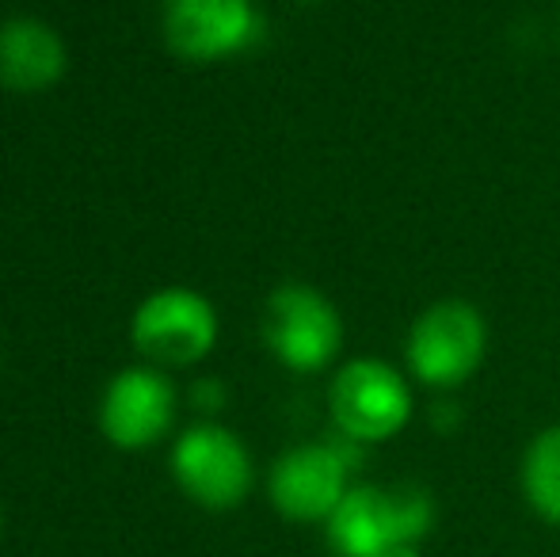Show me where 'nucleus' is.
Returning a JSON list of instances; mask_svg holds the SVG:
<instances>
[{"mask_svg":"<svg viewBox=\"0 0 560 557\" xmlns=\"http://www.w3.org/2000/svg\"><path fill=\"white\" fill-rule=\"evenodd\" d=\"M488 351V325L465 298L431 302L412 321L405 340V367L420 386L457 390L480 371Z\"/></svg>","mask_w":560,"mask_h":557,"instance_id":"nucleus-2","label":"nucleus"},{"mask_svg":"<svg viewBox=\"0 0 560 557\" xmlns=\"http://www.w3.org/2000/svg\"><path fill=\"white\" fill-rule=\"evenodd\" d=\"M66 43L50 23L35 15H12L0 23V89L35 96L61 81Z\"/></svg>","mask_w":560,"mask_h":557,"instance_id":"nucleus-10","label":"nucleus"},{"mask_svg":"<svg viewBox=\"0 0 560 557\" xmlns=\"http://www.w3.org/2000/svg\"><path fill=\"white\" fill-rule=\"evenodd\" d=\"M325 527L336 557H382L431 535L435 500L420 485H351Z\"/></svg>","mask_w":560,"mask_h":557,"instance_id":"nucleus-1","label":"nucleus"},{"mask_svg":"<svg viewBox=\"0 0 560 557\" xmlns=\"http://www.w3.org/2000/svg\"><path fill=\"white\" fill-rule=\"evenodd\" d=\"M343 443H302L279 454L267 477V497L275 512L290 523H328L339 500L351 489L354 466V439L339 436Z\"/></svg>","mask_w":560,"mask_h":557,"instance_id":"nucleus-7","label":"nucleus"},{"mask_svg":"<svg viewBox=\"0 0 560 557\" xmlns=\"http://www.w3.org/2000/svg\"><path fill=\"white\" fill-rule=\"evenodd\" d=\"M176 405V386L161 367H126L100 397V431L118 451H145L172 431Z\"/></svg>","mask_w":560,"mask_h":557,"instance_id":"nucleus-8","label":"nucleus"},{"mask_svg":"<svg viewBox=\"0 0 560 557\" xmlns=\"http://www.w3.org/2000/svg\"><path fill=\"white\" fill-rule=\"evenodd\" d=\"M264 344L287 371L320 374L343 348V317L317 287L287 282L271 290L264 310Z\"/></svg>","mask_w":560,"mask_h":557,"instance_id":"nucleus-6","label":"nucleus"},{"mask_svg":"<svg viewBox=\"0 0 560 557\" xmlns=\"http://www.w3.org/2000/svg\"><path fill=\"white\" fill-rule=\"evenodd\" d=\"M412 386L385 359H351L328 386V413L339 436L354 443H385L412 420Z\"/></svg>","mask_w":560,"mask_h":557,"instance_id":"nucleus-4","label":"nucleus"},{"mask_svg":"<svg viewBox=\"0 0 560 557\" xmlns=\"http://www.w3.org/2000/svg\"><path fill=\"white\" fill-rule=\"evenodd\" d=\"M298 4H317V0H298Z\"/></svg>","mask_w":560,"mask_h":557,"instance_id":"nucleus-14","label":"nucleus"},{"mask_svg":"<svg viewBox=\"0 0 560 557\" xmlns=\"http://www.w3.org/2000/svg\"><path fill=\"white\" fill-rule=\"evenodd\" d=\"M130 340L145 363L161 371L195 367L218 344V313L207 294L191 287H164L133 310Z\"/></svg>","mask_w":560,"mask_h":557,"instance_id":"nucleus-5","label":"nucleus"},{"mask_svg":"<svg viewBox=\"0 0 560 557\" xmlns=\"http://www.w3.org/2000/svg\"><path fill=\"white\" fill-rule=\"evenodd\" d=\"M523 497L546 523L560 527V423L538 431L523 454Z\"/></svg>","mask_w":560,"mask_h":557,"instance_id":"nucleus-11","label":"nucleus"},{"mask_svg":"<svg viewBox=\"0 0 560 557\" xmlns=\"http://www.w3.org/2000/svg\"><path fill=\"white\" fill-rule=\"evenodd\" d=\"M264 20L252 0H168L164 43L176 58L210 66L259 43Z\"/></svg>","mask_w":560,"mask_h":557,"instance_id":"nucleus-9","label":"nucleus"},{"mask_svg":"<svg viewBox=\"0 0 560 557\" xmlns=\"http://www.w3.org/2000/svg\"><path fill=\"white\" fill-rule=\"evenodd\" d=\"M168 466L179 492L207 512L241 508L256 481V466L244 439L214 420H199L179 431Z\"/></svg>","mask_w":560,"mask_h":557,"instance_id":"nucleus-3","label":"nucleus"},{"mask_svg":"<svg viewBox=\"0 0 560 557\" xmlns=\"http://www.w3.org/2000/svg\"><path fill=\"white\" fill-rule=\"evenodd\" d=\"M382 557H423V554H420V546H393V550Z\"/></svg>","mask_w":560,"mask_h":557,"instance_id":"nucleus-13","label":"nucleus"},{"mask_svg":"<svg viewBox=\"0 0 560 557\" xmlns=\"http://www.w3.org/2000/svg\"><path fill=\"white\" fill-rule=\"evenodd\" d=\"M191 405L199 413H207V417H214V413L225 409V386L218 379H199L191 386Z\"/></svg>","mask_w":560,"mask_h":557,"instance_id":"nucleus-12","label":"nucleus"}]
</instances>
